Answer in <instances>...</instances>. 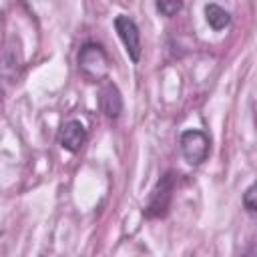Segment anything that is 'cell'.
<instances>
[{"instance_id": "obj_1", "label": "cell", "mask_w": 257, "mask_h": 257, "mask_svg": "<svg viewBox=\"0 0 257 257\" xmlns=\"http://www.w3.org/2000/svg\"><path fill=\"white\" fill-rule=\"evenodd\" d=\"M175 185H177V175L173 171L165 173L155 183V187L149 193L147 205L143 209L147 219H163V217H167V213L171 209V203H173V197H175Z\"/></svg>"}, {"instance_id": "obj_2", "label": "cell", "mask_w": 257, "mask_h": 257, "mask_svg": "<svg viewBox=\"0 0 257 257\" xmlns=\"http://www.w3.org/2000/svg\"><path fill=\"white\" fill-rule=\"evenodd\" d=\"M78 68L88 80H100L108 72V56L104 48L96 42L82 44L78 52Z\"/></svg>"}, {"instance_id": "obj_3", "label": "cell", "mask_w": 257, "mask_h": 257, "mask_svg": "<svg viewBox=\"0 0 257 257\" xmlns=\"http://www.w3.org/2000/svg\"><path fill=\"white\" fill-rule=\"evenodd\" d=\"M209 149H211V143H209V137L203 131L189 128L181 135V155L189 165L197 167L203 161H207Z\"/></svg>"}, {"instance_id": "obj_4", "label": "cell", "mask_w": 257, "mask_h": 257, "mask_svg": "<svg viewBox=\"0 0 257 257\" xmlns=\"http://www.w3.org/2000/svg\"><path fill=\"white\" fill-rule=\"evenodd\" d=\"M114 30H116L118 38L122 40L128 58L133 62H139L141 60V54H143V46H141V32H139L137 22L131 16L118 14L114 18Z\"/></svg>"}, {"instance_id": "obj_5", "label": "cell", "mask_w": 257, "mask_h": 257, "mask_svg": "<svg viewBox=\"0 0 257 257\" xmlns=\"http://www.w3.org/2000/svg\"><path fill=\"white\" fill-rule=\"evenodd\" d=\"M86 139H88V135H86L84 124L80 120H74V118L64 122L60 126V131H58V143L68 153H78L84 147Z\"/></svg>"}, {"instance_id": "obj_6", "label": "cell", "mask_w": 257, "mask_h": 257, "mask_svg": "<svg viewBox=\"0 0 257 257\" xmlns=\"http://www.w3.org/2000/svg\"><path fill=\"white\" fill-rule=\"evenodd\" d=\"M98 104H100V110L108 118H118L120 116V112H122V96H120V90L116 88V84L106 82L100 88Z\"/></svg>"}, {"instance_id": "obj_7", "label": "cell", "mask_w": 257, "mask_h": 257, "mask_svg": "<svg viewBox=\"0 0 257 257\" xmlns=\"http://www.w3.org/2000/svg\"><path fill=\"white\" fill-rule=\"evenodd\" d=\"M205 18H207L209 26L213 30H217V32L231 24V14L225 8H221L219 4H213V2L205 6Z\"/></svg>"}, {"instance_id": "obj_8", "label": "cell", "mask_w": 257, "mask_h": 257, "mask_svg": "<svg viewBox=\"0 0 257 257\" xmlns=\"http://www.w3.org/2000/svg\"><path fill=\"white\" fill-rule=\"evenodd\" d=\"M183 2L185 0H157V10H159V14L171 18L183 8Z\"/></svg>"}, {"instance_id": "obj_9", "label": "cell", "mask_w": 257, "mask_h": 257, "mask_svg": "<svg viewBox=\"0 0 257 257\" xmlns=\"http://www.w3.org/2000/svg\"><path fill=\"white\" fill-rule=\"evenodd\" d=\"M255 191H257V187H255V185H249V189H247L245 195H243V207H245L247 213H251V215L257 211V201H255V195H257V193H255Z\"/></svg>"}]
</instances>
